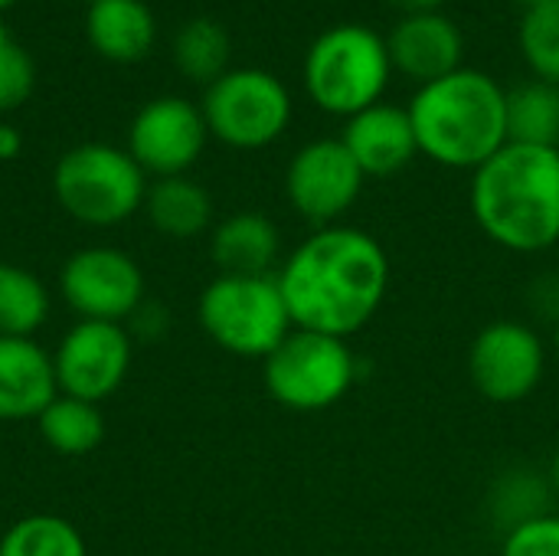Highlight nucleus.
<instances>
[{
    "mask_svg": "<svg viewBox=\"0 0 559 556\" xmlns=\"http://www.w3.org/2000/svg\"><path fill=\"white\" fill-rule=\"evenodd\" d=\"M275 279L295 328L347 341L380 315L390 292V256L373 233L337 223L301 239Z\"/></svg>",
    "mask_w": 559,
    "mask_h": 556,
    "instance_id": "obj_1",
    "label": "nucleus"
},
{
    "mask_svg": "<svg viewBox=\"0 0 559 556\" xmlns=\"http://www.w3.org/2000/svg\"><path fill=\"white\" fill-rule=\"evenodd\" d=\"M468 206L501 249L537 256L559 242V147L508 141L472 170Z\"/></svg>",
    "mask_w": 559,
    "mask_h": 556,
    "instance_id": "obj_2",
    "label": "nucleus"
},
{
    "mask_svg": "<svg viewBox=\"0 0 559 556\" xmlns=\"http://www.w3.org/2000/svg\"><path fill=\"white\" fill-rule=\"evenodd\" d=\"M406 111L419 154L452 170H478L508 144V92L478 69L419 85Z\"/></svg>",
    "mask_w": 559,
    "mask_h": 556,
    "instance_id": "obj_3",
    "label": "nucleus"
},
{
    "mask_svg": "<svg viewBox=\"0 0 559 556\" xmlns=\"http://www.w3.org/2000/svg\"><path fill=\"white\" fill-rule=\"evenodd\" d=\"M393 62L386 36L360 23L324 29L305 56L308 98L337 118H350L377 102L390 85Z\"/></svg>",
    "mask_w": 559,
    "mask_h": 556,
    "instance_id": "obj_4",
    "label": "nucleus"
},
{
    "mask_svg": "<svg viewBox=\"0 0 559 556\" xmlns=\"http://www.w3.org/2000/svg\"><path fill=\"white\" fill-rule=\"evenodd\" d=\"M197 318L219 351L249 360H265L295 331L275 275H216L197 301Z\"/></svg>",
    "mask_w": 559,
    "mask_h": 556,
    "instance_id": "obj_5",
    "label": "nucleus"
},
{
    "mask_svg": "<svg viewBox=\"0 0 559 556\" xmlns=\"http://www.w3.org/2000/svg\"><path fill=\"white\" fill-rule=\"evenodd\" d=\"M52 193L75 223L108 229L144 206L147 174L124 147L88 141L56 161Z\"/></svg>",
    "mask_w": 559,
    "mask_h": 556,
    "instance_id": "obj_6",
    "label": "nucleus"
},
{
    "mask_svg": "<svg viewBox=\"0 0 559 556\" xmlns=\"http://www.w3.org/2000/svg\"><path fill=\"white\" fill-rule=\"evenodd\" d=\"M357 380V357L344 338L295 328L265 360V393L295 413H321L337 406Z\"/></svg>",
    "mask_w": 559,
    "mask_h": 556,
    "instance_id": "obj_7",
    "label": "nucleus"
},
{
    "mask_svg": "<svg viewBox=\"0 0 559 556\" xmlns=\"http://www.w3.org/2000/svg\"><path fill=\"white\" fill-rule=\"evenodd\" d=\"M206 131L236 151L275 144L292 121V95L285 82L265 69H229L203 95Z\"/></svg>",
    "mask_w": 559,
    "mask_h": 556,
    "instance_id": "obj_8",
    "label": "nucleus"
},
{
    "mask_svg": "<svg viewBox=\"0 0 559 556\" xmlns=\"http://www.w3.org/2000/svg\"><path fill=\"white\" fill-rule=\"evenodd\" d=\"M547 374V347L540 334L524 321H491L468 347L472 387L498 406L524 403L537 393Z\"/></svg>",
    "mask_w": 559,
    "mask_h": 556,
    "instance_id": "obj_9",
    "label": "nucleus"
},
{
    "mask_svg": "<svg viewBox=\"0 0 559 556\" xmlns=\"http://www.w3.org/2000/svg\"><path fill=\"white\" fill-rule=\"evenodd\" d=\"M59 295L79 321L124 324L144 305V272L121 249L88 246L62 262Z\"/></svg>",
    "mask_w": 559,
    "mask_h": 556,
    "instance_id": "obj_10",
    "label": "nucleus"
},
{
    "mask_svg": "<svg viewBox=\"0 0 559 556\" xmlns=\"http://www.w3.org/2000/svg\"><path fill=\"white\" fill-rule=\"evenodd\" d=\"M364 170L341 138H318L298 147L285 170V197L311 226H337L364 193Z\"/></svg>",
    "mask_w": 559,
    "mask_h": 556,
    "instance_id": "obj_11",
    "label": "nucleus"
},
{
    "mask_svg": "<svg viewBox=\"0 0 559 556\" xmlns=\"http://www.w3.org/2000/svg\"><path fill=\"white\" fill-rule=\"evenodd\" d=\"M59 393L105 403L131 370V334L111 321H75L52 351Z\"/></svg>",
    "mask_w": 559,
    "mask_h": 556,
    "instance_id": "obj_12",
    "label": "nucleus"
},
{
    "mask_svg": "<svg viewBox=\"0 0 559 556\" xmlns=\"http://www.w3.org/2000/svg\"><path fill=\"white\" fill-rule=\"evenodd\" d=\"M206 121L203 111L177 95H164L147 102L131 128H128V154L134 157V164L151 174L154 180L160 177H180L187 174L203 147H206Z\"/></svg>",
    "mask_w": 559,
    "mask_h": 556,
    "instance_id": "obj_13",
    "label": "nucleus"
},
{
    "mask_svg": "<svg viewBox=\"0 0 559 556\" xmlns=\"http://www.w3.org/2000/svg\"><path fill=\"white\" fill-rule=\"evenodd\" d=\"M386 49L396 72L426 85L462 69L465 36L455 20L442 16L439 10L406 13L386 36Z\"/></svg>",
    "mask_w": 559,
    "mask_h": 556,
    "instance_id": "obj_14",
    "label": "nucleus"
},
{
    "mask_svg": "<svg viewBox=\"0 0 559 556\" xmlns=\"http://www.w3.org/2000/svg\"><path fill=\"white\" fill-rule=\"evenodd\" d=\"M344 147L364 170V177H393L413 164L419 141L409 121V111L390 102H377L347 118L341 131Z\"/></svg>",
    "mask_w": 559,
    "mask_h": 556,
    "instance_id": "obj_15",
    "label": "nucleus"
},
{
    "mask_svg": "<svg viewBox=\"0 0 559 556\" xmlns=\"http://www.w3.org/2000/svg\"><path fill=\"white\" fill-rule=\"evenodd\" d=\"M56 397L52 354L33 338H0V423H36Z\"/></svg>",
    "mask_w": 559,
    "mask_h": 556,
    "instance_id": "obj_16",
    "label": "nucleus"
},
{
    "mask_svg": "<svg viewBox=\"0 0 559 556\" xmlns=\"http://www.w3.org/2000/svg\"><path fill=\"white\" fill-rule=\"evenodd\" d=\"M210 256L219 275H275L282 256L278 226L255 210L233 213L213 229Z\"/></svg>",
    "mask_w": 559,
    "mask_h": 556,
    "instance_id": "obj_17",
    "label": "nucleus"
},
{
    "mask_svg": "<svg viewBox=\"0 0 559 556\" xmlns=\"http://www.w3.org/2000/svg\"><path fill=\"white\" fill-rule=\"evenodd\" d=\"M85 36L98 56L111 62H138L151 52L157 23L144 0H98L88 3Z\"/></svg>",
    "mask_w": 559,
    "mask_h": 556,
    "instance_id": "obj_18",
    "label": "nucleus"
},
{
    "mask_svg": "<svg viewBox=\"0 0 559 556\" xmlns=\"http://www.w3.org/2000/svg\"><path fill=\"white\" fill-rule=\"evenodd\" d=\"M141 210L147 213V223L167 239H197L213 223V200L206 187H200L187 174L147 184Z\"/></svg>",
    "mask_w": 559,
    "mask_h": 556,
    "instance_id": "obj_19",
    "label": "nucleus"
},
{
    "mask_svg": "<svg viewBox=\"0 0 559 556\" xmlns=\"http://www.w3.org/2000/svg\"><path fill=\"white\" fill-rule=\"evenodd\" d=\"M36 429H39L43 442L52 452L79 459V456H88V452H95L102 446V439H105V416H102L98 403L59 393L36 416Z\"/></svg>",
    "mask_w": 559,
    "mask_h": 556,
    "instance_id": "obj_20",
    "label": "nucleus"
},
{
    "mask_svg": "<svg viewBox=\"0 0 559 556\" xmlns=\"http://www.w3.org/2000/svg\"><path fill=\"white\" fill-rule=\"evenodd\" d=\"M508 141L559 147V85L531 79L508 92Z\"/></svg>",
    "mask_w": 559,
    "mask_h": 556,
    "instance_id": "obj_21",
    "label": "nucleus"
},
{
    "mask_svg": "<svg viewBox=\"0 0 559 556\" xmlns=\"http://www.w3.org/2000/svg\"><path fill=\"white\" fill-rule=\"evenodd\" d=\"M49 318L46 285L16 262H0V338H33Z\"/></svg>",
    "mask_w": 559,
    "mask_h": 556,
    "instance_id": "obj_22",
    "label": "nucleus"
},
{
    "mask_svg": "<svg viewBox=\"0 0 559 556\" xmlns=\"http://www.w3.org/2000/svg\"><path fill=\"white\" fill-rule=\"evenodd\" d=\"M229 52H233L229 33L216 20H206V16L190 20L174 39L177 69L187 79L203 82V85H213L219 75L229 72Z\"/></svg>",
    "mask_w": 559,
    "mask_h": 556,
    "instance_id": "obj_23",
    "label": "nucleus"
},
{
    "mask_svg": "<svg viewBox=\"0 0 559 556\" xmlns=\"http://www.w3.org/2000/svg\"><path fill=\"white\" fill-rule=\"evenodd\" d=\"M0 556H88L79 528L59 514H29L7 528Z\"/></svg>",
    "mask_w": 559,
    "mask_h": 556,
    "instance_id": "obj_24",
    "label": "nucleus"
},
{
    "mask_svg": "<svg viewBox=\"0 0 559 556\" xmlns=\"http://www.w3.org/2000/svg\"><path fill=\"white\" fill-rule=\"evenodd\" d=\"M518 43L534 79L559 85V3L527 7L521 16Z\"/></svg>",
    "mask_w": 559,
    "mask_h": 556,
    "instance_id": "obj_25",
    "label": "nucleus"
},
{
    "mask_svg": "<svg viewBox=\"0 0 559 556\" xmlns=\"http://www.w3.org/2000/svg\"><path fill=\"white\" fill-rule=\"evenodd\" d=\"M501 556H559V514H537L508 531Z\"/></svg>",
    "mask_w": 559,
    "mask_h": 556,
    "instance_id": "obj_26",
    "label": "nucleus"
},
{
    "mask_svg": "<svg viewBox=\"0 0 559 556\" xmlns=\"http://www.w3.org/2000/svg\"><path fill=\"white\" fill-rule=\"evenodd\" d=\"M33 82H36L33 59H29V52L13 39V43L0 52V111L20 108V105L33 95Z\"/></svg>",
    "mask_w": 559,
    "mask_h": 556,
    "instance_id": "obj_27",
    "label": "nucleus"
},
{
    "mask_svg": "<svg viewBox=\"0 0 559 556\" xmlns=\"http://www.w3.org/2000/svg\"><path fill=\"white\" fill-rule=\"evenodd\" d=\"M23 151V134L16 125L0 121V161H13Z\"/></svg>",
    "mask_w": 559,
    "mask_h": 556,
    "instance_id": "obj_28",
    "label": "nucleus"
},
{
    "mask_svg": "<svg viewBox=\"0 0 559 556\" xmlns=\"http://www.w3.org/2000/svg\"><path fill=\"white\" fill-rule=\"evenodd\" d=\"M390 3L406 10V13H429V10H439L445 0H390Z\"/></svg>",
    "mask_w": 559,
    "mask_h": 556,
    "instance_id": "obj_29",
    "label": "nucleus"
},
{
    "mask_svg": "<svg viewBox=\"0 0 559 556\" xmlns=\"http://www.w3.org/2000/svg\"><path fill=\"white\" fill-rule=\"evenodd\" d=\"M547 475H550V488L559 492V446L554 449V456H550V469H547Z\"/></svg>",
    "mask_w": 559,
    "mask_h": 556,
    "instance_id": "obj_30",
    "label": "nucleus"
},
{
    "mask_svg": "<svg viewBox=\"0 0 559 556\" xmlns=\"http://www.w3.org/2000/svg\"><path fill=\"white\" fill-rule=\"evenodd\" d=\"M10 43H13V36L7 33V26H3V20H0V52H3V49H7Z\"/></svg>",
    "mask_w": 559,
    "mask_h": 556,
    "instance_id": "obj_31",
    "label": "nucleus"
},
{
    "mask_svg": "<svg viewBox=\"0 0 559 556\" xmlns=\"http://www.w3.org/2000/svg\"><path fill=\"white\" fill-rule=\"evenodd\" d=\"M527 7H534V3H559V0H524Z\"/></svg>",
    "mask_w": 559,
    "mask_h": 556,
    "instance_id": "obj_32",
    "label": "nucleus"
},
{
    "mask_svg": "<svg viewBox=\"0 0 559 556\" xmlns=\"http://www.w3.org/2000/svg\"><path fill=\"white\" fill-rule=\"evenodd\" d=\"M554 344H557V357H559V321H557V331H554Z\"/></svg>",
    "mask_w": 559,
    "mask_h": 556,
    "instance_id": "obj_33",
    "label": "nucleus"
},
{
    "mask_svg": "<svg viewBox=\"0 0 559 556\" xmlns=\"http://www.w3.org/2000/svg\"><path fill=\"white\" fill-rule=\"evenodd\" d=\"M10 3H16V0H0V10H7Z\"/></svg>",
    "mask_w": 559,
    "mask_h": 556,
    "instance_id": "obj_34",
    "label": "nucleus"
},
{
    "mask_svg": "<svg viewBox=\"0 0 559 556\" xmlns=\"http://www.w3.org/2000/svg\"><path fill=\"white\" fill-rule=\"evenodd\" d=\"M85 3H98V0H85Z\"/></svg>",
    "mask_w": 559,
    "mask_h": 556,
    "instance_id": "obj_35",
    "label": "nucleus"
}]
</instances>
